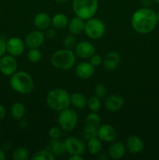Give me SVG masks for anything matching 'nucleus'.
Here are the masks:
<instances>
[{"label": "nucleus", "instance_id": "obj_1", "mask_svg": "<svg viewBox=\"0 0 159 160\" xmlns=\"http://www.w3.org/2000/svg\"><path fill=\"white\" fill-rule=\"evenodd\" d=\"M131 24L137 33L149 34L155 29L157 24V13L150 8H140L132 14Z\"/></svg>", "mask_w": 159, "mask_h": 160}, {"label": "nucleus", "instance_id": "obj_2", "mask_svg": "<svg viewBox=\"0 0 159 160\" xmlns=\"http://www.w3.org/2000/svg\"><path fill=\"white\" fill-rule=\"evenodd\" d=\"M9 84L15 92L23 95L30 94L34 88L32 78L25 71H19L13 73L11 76Z\"/></svg>", "mask_w": 159, "mask_h": 160}, {"label": "nucleus", "instance_id": "obj_3", "mask_svg": "<svg viewBox=\"0 0 159 160\" xmlns=\"http://www.w3.org/2000/svg\"><path fill=\"white\" fill-rule=\"evenodd\" d=\"M46 102L53 110L62 111L70 106V95L64 89H53L48 92L46 97Z\"/></svg>", "mask_w": 159, "mask_h": 160}, {"label": "nucleus", "instance_id": "obj_4", "mask_svg": "<svg viewBox=\"0 0 159 160\" xmlns=\"http://www.w3.org/2000/svg\"><path fill=\"white\" fill-rule=\"evenodd\" d=\"M76 62V55L72 50L60 49L55 52L51 57V63L55 68L66 70L73 68Z\"/></svg>", "mask_w": 159, "mask_h": 160}, {"label": "nucleus", "instance_id": "obj_5", "mask_svg": "<svg viewBox=\"0 0 159 160\" xmlns=\"http://www.w3.org/2000/svg\"><path fill=\"white\" fill-rule=\"evenodd\" d=\"M98 9V0H73V12L80 18L89 20L96 14Z\"/></svg>", "mask_w": 159, "mask_h": 160}, {"label": "nucleus", "instance_id": "obj_6", "mask_svg": "<svg viewBox=\"0 0 159 160\" xmlns=\"http://www.w3.org/2000/svg\"><path fill=\"white\" fill-rule=\"evenodd\" d=\"M84 32L87 37L91 39L101 38L105 33V25L100 19L92 17L87 20Z\"/></svg>", "mask_w": 159, "mask_h": 160}, {"label": "nucleus", "instance_id": "obj_7", "mask_svg": "<svg viewBox=\"0 0 159 160\" xmlns=\"http://www.w3.org/2000/svg\"><path fill=\"white\" fill-rule=\"evenodd\" d=\"M58 121L62 130L65 131H72L77 125L78 116L74 110L66 108L60 111Z\"/></svg>", "mask_w": 159, "mask_h": 160}, {"label": "nucleus", "instance_id": "obj_8", "mask_svg": "<svg viewBox=\"0 0 159 160\" xmlns=\"http://www.w3.org/2000/svg\"><path fill=\"white\" fill-rule=\"evenodd\" d=\"M17 62L14 56L4 55L0 58V72L5 76H12L17 72Z\"/></svg>", "mask_w": 159, "mask_h": 160}, {"label": "nucleus", "instance_id": "obj_9", "mask_svg": "<svg viewBox=\"0 0 159 160\" xmlns=\"http://www.w3.org/2000/svg\"><path fill=\"white\" fill-rule=\"evenodd\" d=\"M65 149L70 155H82L85 152L86 146L80 139L74 137H70L64 142Z\"/></svg>", "mask_w": 159, "mask_h": 160}, {"label": "nucleus", "instance_id": "obj_10", "mask_svg": "<svg viewBox=\"0 0 159 160\" xmlns=\"http://www.w3.org/2000/svg\"><path fill=\"white\" fill-rule=\"evenodd\" d=\"M24 42L20 38H11L6 42V51L14 57L21 56L24 52Z\"/></svg>", "mask_w": 159, "mask_h": 160}, {"label": "nucleus", "instance_id": "obj_11", "mask_svg": "<svg viewBox=\"0 0 159 160\" xmlns=\"http://www.w3.org/2000/svg\"><path fill=\"white\" fill-rule=\"evenodd\" d=\"M98 138L107 143L113 142L117 138V131L112 125L105 123L98 128Z\"/></svg>", "mask_w": 159, "mask_h": 160}, {"label": "nucleus", "instance_id": "obj_12", "mask_svg": "<svg viewBox=\"0 0 159 160\" xmlns=\"http://www.w3.org/2000/svg\"><path fill=\"white\" fill-rule=\"evenodd\" d=\"M75 52L76 54L82 59H90L95 54V47L91 42L82 41L76 44Z\"/></svg>", "mask_w": 159, "mask_h": 160}, {"label": "nucleus", "instance_id": "obj_13", "mask_svg": "<svg viewBox=\"0 0 159 160\" xmlns=\"http://www.w3.org/2000/svg\"><path fill=\"white\" fill-rule=\"evenodd\" d=\"M45 42V34L41 31H33L26 35L25 43L30 48H37Z\"/></svg>", "mask_w": 159, "mask_h": 160}, {"label": "nucleus", "instance_id": "obj_14", "mask_svg": "<svg viewBox=\"0 0 159 160\" xmlns=\"http://www.w3.org/2000/svg\"><path fill=\"white\" fill-rule=\"evenodd\" d=\"M104 106L109 112H118L124 106V99L118 95H109L106 98Z\"/></svg>", "mask_w": 159, "mask_h": 160}, {"label": "nucleus", "instance_id": "obj_15", "mask_svg": "<svg viewBox=\"0 0 159 160\" xmlns=\"http://www.w3.org/2000/svg\"><path fill=\"white\" fill-rule=\"evenodd\" d=\"M120 60H121V58L117 52H109L106 54L103 60V67L108 71H112L118 67Z\"/></svg>", "mask_w": 159, "mask_h": 160}, {"label": "nucleus", "instance_id": "obj_16", "mask_svg": "<svg viewBox=\"0 0 159 160\" xmlns=\"http://www.w3.org/2000/svg\"><path fill=\"white\" fill-rule=\"evenodd\" d=\"M75 72L78 78L87 80L91 78L94 73V67L90 62H81L76 67Z\"/></svg>", "mask_w": 159, "mask_h": 160}, {"label": "nucleus", "instance_id": "obj_17", "mask_svg": "<svg viewBox=\"0 0 159 160\" xmlns=\"http://www.w3.org/2000/svg\"><path fill=\"white\" fill-rule=\"evenodd\" d=\"M143 147H144V145H143V141L137 136H129L126 140V148L131 153L137 154V153L143 151Z\"/></svg>", "mask_w": 159, "mask_h": 160}, {"label": "nucleus", "instance_id": "obj_18", "mask_svg": "<svg viewBox=\"0 0 159 160\" xmlns=\"http://www.w3.org/2000/svg\"><path fill=\"white\" fill-rule=\"evenodd\" d=\"M108 156L113 159H120L126 152V147L121 142H113L108 148Z\"/></svg>", "mask_w": 159, "mask_h": 160}, {"label": "nucleus", "instance_id": "obj_19", "mask_svg": "<svg viewBox=\"0 0 159 160\" xmlns=\"http://www.w3.org/2000/svg\"><path fill=\"white\" fill-rule=\"evenodd\" d=\"M69 31L73 35L79 34L84 31V28H85V22L84 19L80 18L79 17H73L70 20L68 23Z\"/></svg>", "mask_w": 159, "mask_h": 160}, {"label": "nucleus", "instance_id": "obj_20", "mask_svg": "<svg viewBox=\"0 0 159 160\" xmlns=\"http://www.w3.org/2000/svg\"><path fill=\"white\" fill-rule=\"evenodd\" d=\"M51 19L45 12H39L34 18V26L40 31L48 29L51 25Z\"/></svg>", "mask_w": 159, "mask_h": 160}, {"label": "nucleus", "instance_id": "obj_21", "mask_svg": "<svg viewBox=\"0 0 159 160\" xmlns=\"http://www.w3.org/2000/svg\"><path fill=\"white\" fill-rule=\"evenodd\" d=\"M70 104L76 109H83L87 105L85 95L80 92H74L70 95Z\"/></svg>", "mask_w": 159, "mask_h": 160}, {"label": "nucleus", "instance_id": "obj_22", "mask_svg": "<svg viewBox=\"0 0 159 160\" xmlns=\"http://www.w3.org/2000/svg\"><path fill=\"white\" fill-rule=\"evenodd\" d=\"M69 20L64 13H57L51 18V24L56 30L64 29L68 26Z\"/></svg>", "mask_w": 159, "mask_h": 160}, {"label": "nucleus", "instance_id": "obj_23", "mask_svg": "<svg viewBox=\"0 0 159 160\" xmlns=\"http://www.w3.org/2000/svg\"><path fill=\"white\" fill-rule=\"evenodd\" d=\"M50 152L52 153L54 156H60L65 154L66 152L65 149V145L64 142H62L59 139H52L50 142Z\"/></svg>", "mask_w": 159, "mask_h": 160}, {"label": "nucleus", "instance_id": "obj_24", "mask_svg": "<svg viewBox=\"0 0 159 160\" xmlns=\"http://www.w3.org/2000/svg\"><path fill=\"white\" fill-rule=\"evenodd\" d=\"M11 115L16 120H20L23 118L26 112V107L22 102H15L11 107Z\"/></svg>", "mask_w": 159, "mask_h": 160}, {"label": "nucleus", "instance_id": "obj_25", "mask_svg": "<svg viewBox=\"0 0 159 160\" xmlns=\"http://www.w3.org/2000/svg\"><path fill=\"white\" fill-rule=\"evenodd\" d=\"M87 150L92 155H97L101 152L102 148V144L98 138H94L88 141L87 145Z\"/></svg>", "mask_w": 159, "mask_h": 160}, {"label": "nucleus", "instance_id": "obj_26", "mask_svg": "<svg viewBox=\"0 0 159 160\" xmlns=\"http://www.w3.org/2000/svg\"><path fill=\"white\" fill-rule=\"evenodd\" d=\"M29 156V151L24 147H18L12 152V159L14 160H26Z\"/></svg>", "mask_w": 159, "mask_h": 160}, {"label": "nucleus", "instance_id": "obj_27", "mask_svg": "<svg viewBox=\"0 0 159 160\" xmlns=\"http://www.w3.org/2000/svg\"><path fill=\"white\" fill-rule=\"evenodd\" d=\"M98 128L96 127L86 124L84 128V131H83L84 138L89 141L92 138H98Z\"/></svg>", "mask_w": 159, "mask_h": 160}, {"label": "nucleus", "instance_id": "obj_28", "mask_svg": "<svg viewBox=\"0 0 159 160\" xmlns=\"http://www.w3.org/2000/svg\"><path fill=\"white\" fill-rule=\"evenodd\" d=\"M101 118L100 116L96 112H92L89 113L88 115L86 117L85 123L86 124L91 125V126L96 127V128H99L101 125Z\"/></svg>", "mask_w": 159, "mask_h": 160}, {"label": "nucleus", "instance_id": "obj_29", "mask_svg": "<svg viewBox=\"0 0 159 160\" xmlns=\"http://www.w3.org/2000/svg\"><path fill=\"white\" fill-rule=\"evenodd\" d=\"M32 160H53L54 155L48 150H40L33 155Z\"/></svg>", "mask_w": 159, "mask_h": 160}, {"label": "nucleus", "instance_id": "obj_30", "mask_svg": "<svg viewBox=\"0 0 159 160\" xmlns=\"http://www.w3.org/2000/svg\"><path fill=\"white\" fill-rule=\"evenodd\" d=\"M87 106H88L89 109L92 111V112H98L101 109V101L100 98H98L96 96H92L89 98L87 101Z\"/></svg>", "mask_w": 159, "mask_h": 160}, {"label": "nucleus", "instance_id": "obj_31", "mask_svg": "<svg viewBox=\"0 0 159 160\" xmlns=\"http://www.w3.org/2000/svg\"><path fill=\"white\" fill-rule=\"evenodd\" d=\"M26 56L30 62H38L41 59V52L37 48H30Z\"/></svg>", "mask_w": 159, "mask_h": 160}, {"label": "nucleus", "instance_id": "obj_32", "mask_svg": "<svg viewBox=\"0 0 159 160\" xmlns=\"http://www.w3.org/2000/svg\"><path fill=\"white\" fill-rule=\"evenodd\" d=\"M63 43L65 48L72 50L76 47V44H77V41H76V38L74 37V35L72 34V35H68L65 38Z\"/></svg>", "mask_w": 159, "mask_h": 160}, {"label": "nucleus", "instance_id": "obj_33", "mask_svg": "<svg viewBox=\"0 0 159 160\" xmlns=\"http://www.w3.org/2000/svg\"><path fill=\"white\" fill-rule=\"evenodd\" d=\"M94 95L98 98H103L106 95V88L104 84H98L94 88Z\"/></svg>", "mask_w": 159, "mask_h": 160}, {"label": "nucleus", "instance_id": "obj_34", "mask_svg": "<svg viewBox=\"0 0 159 160\" xmlns=\"http://www.w3.org/2000/svg\"><path fill=\"white\" fill-rule=\"evenodd\" d=\"M49 134L50 138L51 139H59L61 137V134H62V131H61L60 128H58V127H52L51 129L49 130Z\"/></svg>", "mask_w": 159, "mask_h": 160}, {"label": "nucleus", "instance_id": "obj_35", "mask_svg": "<svg viewBox=\"0 0 159 160\" xmlns=\"http://www.w3.org/2000/svg\"><path fill=\"white\" fill-rule=\"evenodd\" d=\"M90 62L91 63V65L94 66V67H98V66H100L102 63V59H101V57L99 55L94 54L93 56L90 58Z\"/></svg>", "mask_w": 159, "mask_h": 160}, {"label": "nucleus", "instance_id": "obj_36", "mask_svg": "<svg viewBox=\"0 0 159 160\" xmlns=\"http://www.w3.org/2000/svg\"><path fill=\"white\" fill-rule=\"evenodd\" d=\"M6 52V42L0 38V58L4 56Z\"/></svg>", "mask_w": 159, "mask_h": 160}, {"label": "nucleus", "instance_id": "obj_37", "mask_svg": "<svg viewBox=\"0 0 159 160\" xmlns=\"http://www.w3.org/2000/svg\"><path fill=\"white\" fill-rule=\"evenodd\" d=\"M55 34H56V32L54 28H49L46 32V36L47 38H53L55 37Z\"/></svg>", "mask_w": 159, "mask_h": 160}, {"label": "nucleus", "instance_id": "obj_38", "mask_svg": "<svg viewBox=\"0 0 159 160\" xmlns=\"http://www.w3.org/2000/svg\"><path fill=\"white\" fill-rule=\"evenodd\" d=\"M141 4L143 7L149 8L152 4V0H141Z\"/></svg>", "mask_w": 159, "mask_h": 160}, {"label": "nucleus", "instance_id": "obj_39", "mask_svg": "<svg viewBox=\"0 0 159 160\" xmlns=\"http://www.w3.org/2000/svg\"><path fill=\"white\" fill-rule=\"evenodd\" d=\"M5 116H6V109L2 105H0V120L4 119Z\"/></svg>", "mask_w": 159, "mask_h": 160}, {"label": "nucleus", "instance_id": "obj_40", "mask_svg": "<svg viewBox=\"0 0 159 160\" xmlns=\"http://www.w3.org/2000/svg\"><path fill=\"white\" fill-rule=\"evenodd\" d=\"M84 158L81 155H71L70 157V160H83Z\"/></svg>", "mask_w": 159, "mask_h": 160}, {"label": "nucleus", "instance_id": "obj_41", "mask_svg": "<svg viewBox=\"0 0 159 160\" xmlns=\"http://www.w3.org/2000/svg\"><path fill=\"white\" fill-rule=\"evenodd\" d=\"M6 159V154L3 152V150H2L0 148V160H5Z\"/></svg>", "mask_w": 159, "mask_h": 160}, {"label": "nucleus", "instance_id": "obj_42", "mask_svg": "<svg viewBox=\"0 0 159 160\" xmlns=\"http://www.w3.org/2000/svg\"><path fill=\"white\" fill-rule=\"evenodd\" d=\"M55 2L57 3H59V4H62V3H65V2H67L68 0H54Z\"/></svg>", "mask_w": 159, "mask_h": 160}, {"label": "nucleus", "instance_id": "obj_43", "mask_svg": "<svg viewBox=\"0 0 159 160\" xmlns=\"http://www.w3.org/2000/svg\"><path fill=\"white\" fill-rule=\"evenodd\" d=\"M100 159H108V157L104 154H101V156L99 157Z\"/></svg>", "mask_w": 159, "mask_h": 160}, {"label": "nucleus", "instance_id": "obj_44", "mask_svg": "<svg viewBox=\"0 0 159 160\" xmlns=\"http://www.w3.org/2000/svg\"><path fill=\"white\" fill-rule=\"evenodd\" d=\"M157 23H159V11L157 12Z\"/></svg>", "mask_w": 159, "mask_h": 160}, {"label": "nucleus", "instance_id": "obj_45", "mask_svg": "<svg viewBox=\"0 0 159 160\" xmlns=\"http://www.w3.org/2000/svg\"><path fill=\"white\" fill-rule=\"evenodd\" d=\"M154 2H155L156 3H157V4H159V0H154Z\"/></svg>", "mask_w": 159, "mask_h": 160}]
</instances>
